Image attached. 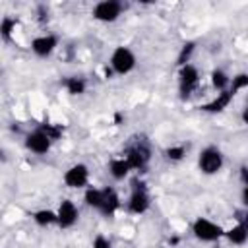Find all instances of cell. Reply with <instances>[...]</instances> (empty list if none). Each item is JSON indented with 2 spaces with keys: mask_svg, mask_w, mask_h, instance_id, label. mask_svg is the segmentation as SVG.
<instances>
[{
  "mask_svg": "<svg viewBox=\"0 0 248 248\" xmlns=\"http://www.w3.org/2000/svg\"><path fill=\"white\" fill-rule=\"evenodd\" d=\"M190 232L198 242H203V244H213V242L225 238V229L217 221L203 217V215H200L192 221Z\"/></svg>",
  "mask_w": 248,
  "mask_h": 248,
  "instance_id": "6da1fadb",
  "label": "cell"
},
{
  "mask_svg": "<svg viewBox=\"0 0 248 248\" xmlns=\"http://www.w3.org/2000/svg\"><path fill=\"white\" fill-rule=\"evenodd\" d=\"M108 66L114 72V76H128V74H132L136 70L138 56L130 46L118 45V46L112 48V52L108 56Z\"/></svg>",
  "mask_w": 248,
  "mask_h": 248,
  "instance_id": "7a4b0ae2",
  "label": "cell"
},
{
  "mask_svg": "<svg viewBox=\"0 0 248 248\" xmlns=\"http://www.w3.org/2000/svg\"><path fill=\"white\" fill-rule=\"evenodd\" d=\"M225 167V155L217 145H205L198 153V169L205 176H215Z\"/></svg>",
  "mask_w": 248,
  "mask_h": 248,
  "instance_id": "3957f363",
  "label": "cell"
},
{
  "mask_svg": "<svg viewBox=\"0 0 248 248\" xmlns=\"http://www.w3.org/2000/svg\"><path fill=\"white\" fill-rule=\"evenodd\" d=\"M89 180H91L89 165L87 163H81V161L70 165L62 172V182L70 190H85V188H89Z\"/></svg>",
  "mask_w": 248,
  "mask_h": 248,
  "instance_id": "277c9868",
  "label": "cell"
},
{
  "mask_svg": "<svg viewBox=\"0 0 248 248\" xmlns=\"http://www.w3.org/2000/svg\"><path fill=\"white\" fill-rule=\"evenodd\" d=\"M52 143H54V140L48 136V132H46L43 126H41V128H35V130H31V132H27V134H25V140H23L25 149H27L29 153H33V155H39V157L50 153Z\"/></svg>",
  "mask_w": 248,
  "mask_h": 248,
  "instance_id": "5b68a950",
  "label": "cell"
},
{
  "mask_svg": "<svg viewBox=\"0 0 248 248\" xmlns=\"http://www.w3.org/2000/svg\"><path fill=\"white\" fill-rule=\"evenodd\" d=\"M122 12H124L122 2H118V0H101L91 8V17L95 21H101V23H114V21L120 19Z\"/></svg>",
  "mask_w": 248,
  "mask_h": 248,
  "instance_id": "8992f818",
  "label": "cell"
},
{
  "mask_svg": "<svg viewBox=\"0 0 248 248\" xmlns=\"http://www.w3.org/2000/svg\"><path fill=\"white\" fill-rule=\"evenodd\" d=\"M151 207V196L143 184H134L128 200H126V211L130 215H143Z\"/></svg>",
  "mask_w": 248,
  "mask_h": 248,
  "instance_id": "52a82bcc",
  "label": "cell"
},
{
  "mask_svg": "<svg viewBox=\"0 0 248 248\" xmlns=\"http://www.w3.org/2000/svg\"><path fill=\"white\" fill-rule=\"evenodd\" d=\"M58 45H60L58 35H54V33H41V35L31 39L29 48H31V52L37 58H48L58 48Z\"/></svg>",
  "mask_w": 248,
  "mask_h": 248,
  "instance_id": "ba28073f",
  "label": "cell"
},
{
  "mask_svg": "<svg viewBox=\"0 0 248 248\" xmlns=\"http://www.w3.org/2000/svg\"><path fill=\"white\" fill-rule=\"evenodd\" d=\"M56 217H58V223L56 225L62 231L72 229L79 221V207H78V203L74 200H70V198L60 200V203L56 207Z\"/></svg>",
  "mask_w": 248,
  "mask_h": 248,
  "instance_id": "9c48e42d",
  "label": "cell"
},
{
  "mask_svg": "<svg viewBox=\"0 0 248 248\" xmlns=\"http://www.w3.org/2000/svg\"><path fill=\"white\" fill-rule=\"evenodd\" d=\"M200 70H198V66H194L192 62L190 64H184V66H180L178 68V89H180V95L184 97H188L192 91H196L198 89V85H200Z\"/></svg>",
  "mask_w": 248,
  "mask_h": 248,
  "instance_id": "30bf717a",
  "label": "cell"
},
{
  "mask_svg": "<svg viewBox=\"0 0 248 248\" xmlns=\"http://www.w3.org/2000/svg\"><path fill=\"white\" fill-rule=\"evenodd\" d=\"M124 157L128 159L132 170H140V169H143V167L149 163L151 151H149L147 145H143V143H136V145H132V147L124 153Z\"/></svg>",
  "mask_w": 248,
  "mask_h": 248,
  "instance_id": "8fae6325",
  "label": "cell"
},
{
  "mask_svg": "<svg viewBox=\"0 0 248 248\" xmlns=\"http://www.w3.org/2000/svg\"><path fill=\"white\" fill-rule=\"evenodd\" d=\"M232 99H234V95H232L229 89H227V91H219L211 101L203 103L200 108H202L203 112H209V114H219V112H223V110H227V108L231 107Z\"/></svg>",
  "mask_w": 248,
  "mask_h": 248,
  "instance_id": "7c38bea8",
  "label": "cell"
},
{
  "mask_svg": "<svg viewBox=\"0 0 248 248\" xmlns=\"http://www.w3.org/2000/svg\"><path fill=\"white\" fill-rule=\"evenodd\" d=\"M225 238L232 246H244L248 242V225L244 221L234 223L232 227L225 229Z\"/></svg>",
  "mask_w": 248,
  "mask_h": 248,
  "instance_id": "4fadbf2b",
  "label": "cell"
},
{
  "mask_svg": "<svg viewBox=\"0 0 248 248\" xmlns=\"http://www.w3.org/2000/svg\"><path fill=\"white\" fill-rule=\"evenodd\" d=\"M130 172H132V167H130V163H128V159H126L124 155L112 157V159L108 161V174H110L112 180L120 182V180H124V178H128Z\"/></svg>",
  "mask_w": 248,
  "mask_h": 248,
  "instance_id": "5bb4252c",
  "label": "cell"
},
{
  "mask_svg": "<svg viewBox=\"0 0 248 248\" xmlns=\"http://www.w3.org/2000/svg\"><path fill=\"white\" fill-rule=\"evenodd\" d=\"M122 207V200L118 196V192L112 186H105V202L101 207V215H114L118 209Z\"/></svg>",
  "mask_w": 248,
  "mask_h": 248,
  "instance_id": "9a60e30c",
  "label": "cell"
},
{
  "mask_svg": "<svg viewBox=\"0 0 248 248\" xmlns=\"http://www.w3.org/2000/svg\"><path fill=\"white\" fill-rule=\"evenodd\" d=\"M31 219L37 227H52L58 223V217H56V209H50V207H41V209H35L31 213Z\"/></svg>",
  "mask_w": 248,
  "mask_h": 248,
  "instance_id": "2e32d148",
  "label": "cell"
},
{
  "mask_svg": "<svg viewBox=\"0 0 248 248\" xmlns=\"http://www.w3.org/2000/svg\"><path fill=\"white\" fill-rule=\"evenodd\" d=\"M83 202L87 207L101 211L103 202H105V188H97V186H89L83 190Z\"/></svg>",
  "mask_w": 248,
  "mask_h": 248,
  "instance_id": "e0dca14e",
  "label": "cell"
},
{
  "mask_svg": "<svg viewBox=\"0 0 248 248\" xmlns=\"http://www.w3.org/2000/svg\"><path fill=\"white\" fill-rule=\"evenodd\" d=\"M209 83L211 87L219 93V91H227L229 85H231V76L223 70V68H213L209 72Z\"/></svg>",
  "mask_w": 248,
  "mask_h": 248,
  "instance_id": "ac0fdd59",
  "label": "cell"
},
{
  "mask_svg": "<svg viewBox=\"0 0 248 248\" xmlns=\"http://www.w3.org/2000/svg\"><path fill=\"white\" fill-rule=\"evenodd\" d=\"M64 89L70 97H79L87 91V81L79 76H70V78L64 79Z\"/></svg>",
  "mask_w": 248,
  "mask_h": 248,
  "instance_id": "d6986e66",
  "label": "cell"
},
{
  "mask_svg": "<svg viewBox=\"0 0 248 248\" xmlns=\"http://www.w3.org/2000/svg\"><path fill=\"white\" fill-rule=\"evenodd\" d=\"M248 89V72H238L234 76H231V85H229V91L232 95H238L242 91Z\"/></svg>",
  "mask_w": 248,
  "mask_h": 248,
  "instance_id": "ffe728a7",
  "label": "cell"
},
{
  "mask_svg": "<svg viewBox=\"0 0 248 248\" xmlns=\"http://www.w3.org/2000/svg\"><path fill=\"white\" fill-rule=\"evenodd\" d=\"M16 25H17V21L14 17H10V16L2 17V21H0V37H2V41H10L14 37Z\"/></svg>",
  "mask_w": 248,
  "mask_h": 248,
  "instance_id": "44dd1931",
  "label": "cell"
},
{
  "mask_svg": "<svg viewBox=\"0 0 248 248\" xmlns=\"http://www.w3.org/2000/svg\"><path fill=\"white\" fill-rule=\"evenodd\" d=\"M165 157H167V161H170V163H180V161L186 157V147H184L182 143L169 145V147L165 149Z\"/></svg>",
  "mask_w": 248,
  "mask_h": 248,
  "instance_id": "7402d4cb",
  "label": "cell"
},
{
  "mask_svg": "<svg viewBox=\"0 0 248 248\" xmlns=\"http://www.w3.org/2000/svg\"><path fill=\"white\" fill-rule=\"evenodd\" d=\"M196 50V43L194 41H186L178 52V58H176V66H184V64H190V58H192V52Z\"/></svg>",
  "mask_w": 248,
  "mask_h": 248,
  "instance_id": "603a6c76",
  "label": "cell"
},
{
  "mask_svg": "<svg viewBox=\"0 0 248 248\" xmlns=\"http://www.w3.org/2000/svg\"><path fill=\"white\" fill-rule=\"evenodd\" d=\"M240 176H242V188H240V202L242 205L248 209V169L242 167L240 170Z\"/></svg>",
  "mask_w": 248,
  "mask_h": 248,
  "instance_id": "cb8c5ba5",
  "label": "cell"
},
{
  "mask_svg": "<svg viewBox=\"0 0 248 248\" xmlns=\"http://www.w3.org/2000/svg\"><path fill=\"white\" fill-rule=\"evenodd\" d=\"M91 248H112V244H110V238H108V236L97 234V236L93 238V242H91Z\"/></svg>",
  "mask_w": 248,
  "mask_h": 248,
  "instance_id": "d4e9b609",
  "label": "cell"
},
{
  "mask_svg": "<svg viewBox=\"0 0 248 248\" xmlns=\"http://www.w3.org/2000/svg\"><path fill=\"white\" fill-rule=\"evenodd\" d=\"M240 120H242L244 126H248V107L242 108V112H240Z\"/></svg>",
  "mask_w": 248,
  "mask_h": 248,
  "instance_id": "484cf974",
  "label": "cell"
}]
</instances>
